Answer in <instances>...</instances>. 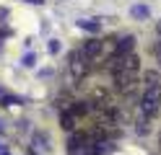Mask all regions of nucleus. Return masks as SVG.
<instances>
[{
	"mask_svg": "<svg viewBox=\"0 0 161 155\" xmlns=\"http://www.w3.org/2000/svg\"><path fill=\"white\" fill-rule=\"evenodd\" d=\"M140 111H143V116H148V119H153L161 111V83L148 85L143 90V96H140Z\"/></svg>",
	"mask_w": 161,
	"mask_h": 155,
	"instance_id": "f257e3e1",
	"label": "nucleus"
},
{
	"mask_svg": "<svg viewBox=\"0 0 161 155\" xmlns=\"http://www.w3.org/2000/svg\"><path fill=\"white\" fill-rule=\"evenodd\" d=\"M68 72H70V78H73L75 83H80L86 75H88V62L83 59V54H70L68 57Z\"/></svg>",
	"mask_w": 161,
	"mask_h": 155,
	"instance_id": "f03ea898",
	"label": "nucleus"
},
{
	"mask_svg": "<svg viewBox=\"0 0 161 155\" xmlns=\"http://www.w3.org/2000/svg\"><path fill=\"white\" fill-rule=\"evenodd\" d=\"M102 41L99 39H88L86 44H83V49H80V54H83V59H96L99 54H102Z\"/></svg>",
	"mask_w": 161,
	"mask_h": 155,
	"instance_id": "7ed1b4c3",
	"label": "nucleus"
},
{
	"mask_svg": "<svg viewBox=\"0 0 161 155\" xmlns=\"http://www.w3.org/2000/svg\"><path fill=\"white\" fill-rule=\"evenodd\" d=\"M133 44H135L133 36H122L114 44V54H130V52H133Z\"/></svg>",
	"mask_w": 161,
	"mask_h": 155,
	"instance_id": "20e7f679",
	"label": "nucleus"
},
{
	"mask_svg": "<svg viewBox=\"0 0 161 155\" xmlns=\"http://www.w3.org/2000/svg\"><path fill=\"white\" fill-rule=\"evenodd\" d=\"M75 119H78V116H75L73 111H63V116H60V124H63V129L70 132V129L75 127Z\"/></svg>",
	"mask_w": 161,
	"mask_h": 155,
	"instance_id": "39448f33",
	"label": "nucleus"
},
{
	"mask_svg": "<svg viewBox=\"0 0 161 155\" xmlns=\"http://www.w3.org/2000/svg\"><path fill=\"white\" fill-rule=\"evenodd\" d=\"M70 111H73L75 116H83V114L88 111V106H86V101H75L73 106H70Z\"/></svg>",
	"mask_w": 161,
	"mask_h": 155,
	"instance_id": "423d86ee",
	"label": "nucleus"
},
{
	"mask_svg": "<svg viewBox=\"0 0 161 155\" xmlns=\"http://www.w3.org/2000/svg\"><path fill=\"white\" fill-rule=\"evenodd\" d=\"M143 80H146V88H148V85H156V83H161V80H158V72H156V70L146 72V75H143Z\"/></svg>",
	"mask_w": 161,
	"mask_h": 155,
	"instance_id": "0eeeda50",
	"label": "nucleus"
},
{
	"mask_svg": "<svg viewBox=\"0 0 161 155\" xmlns=\"http://www.w3.org/2000/svg\"><path fill=\"white\" fill-rule=\"evenodd\" d=\"M78 26L86 28V31H99V21H96V23H94V21H78Z\"/></svg>",
	"mask_w": 161,
	"mask_h": 155,
	"instance_id": "6e6552de",
	"label": "nucleus"
},
{
	"mask_svg": "<svg viewBox=\"0 0 161 155\" xmlns=\"http://www.w3.org/2000/svg\"><path fill=\"white\" fill-rule=\"evenodd\" d=\"M133 16H135V18H146V16H148V8L135 5V8H133Z\"/></svg>",
	"mask_w": 161,
	"mask_h": 155,
	"instance_id": "1a4fd4ad",
	"label": "nucleus"
},
{
	"mask_svg": "<svg viewBox=\"0 0 161 155\" xmlns=\"http://www.w3.org/2000/svg\"><path fill=\"white\" fill-rule=\"evenodd\" d=\"M153 54H156V59H158V65H161V41L153 47Z\"/></svg>",
	"mask_w": 161,
	"mask_h": 155,
	"instance_id": "9d476101",
	"label": "nucleus"
},
{
	"mask_svg": "<svg viewBox=\"0 0 161 155\" xmlns=\"http://www.w3.org/2000/svg\"><path fill=\"white\" fill-rule=\"evenodd\" d=\"M49 52H52V54L60 52V41H49Z\"/></svg>",
	"mask_w": 161,
	"mask_h": 155,
	"instance_id": "9b49d317",
	"label": "nucleus"
},
{
	"mask_svg": "<svg viewBox=\"0 0 161 155\" xmlns=\"http://www.w3.org/2000/svg\"><path fill=\"white\" fill-rule=\"evenodd\" d=\"M156 34H158V39H161V21L156 23Z\"/></svg>",
	"mask_w": 161,
	"mask_h": 155,
	"instance_id": "f8f14e48",
	"label": "nucleus"
}]
</instances>
